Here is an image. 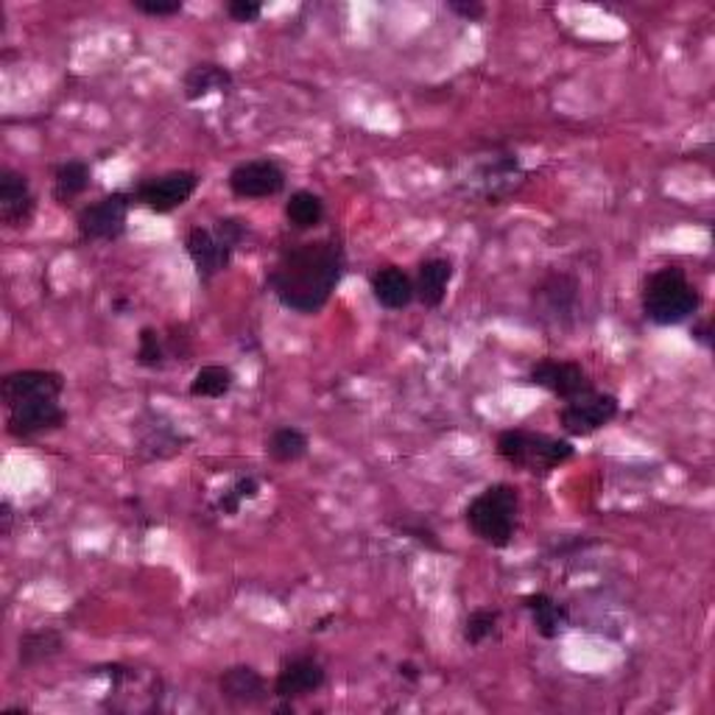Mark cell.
<instances>
[{
	"label": "cell",
	"mask_w": 715,
	"mask_h": 715,
	"mask_svg": "<svg viewBox=\"0 0 715 715\" xmlns=\"http://www.w3.org/2000/svg\"><path fill=\"white\" fill-rule=\"evenodd\" d=\"M372 297L381 308L386 310H403L414 302V280L399 266H383L377 268L370 280Z\"/></svg>",
	"instance_id": "obj_19"
},
{
	"label": "cell",
	"mask_w": 715,
	"mask_h": 715,
	"mask_svg": "<svg viewBox=\"0 0 715 715\" xmlns=\"http://www.w3.org/2000/svg\"><path fill=\"white\" fill-rule=\"evenodd\" d=\"M199 188L196 171H168L162 177L146 179L135 191V202L143 204L146 210L157 215H166L179 210L182 204L191 202V196Z\"/></svg>",
	"instance_id": "obj_9"
},
{
	"label": "cell",
	"mask_w": 715,
	"mask_h": 715,
	"mask_svg": "<svg viewBox=\"0 0 715 715\" xmlns=\"http://www.w3.org/2000/svg\"><path fill=\"white\" fill-rule=\"evenodd\" d=\"M523 177L525 171L517 154H495L478 162L476 171L470 173V185L489 204H501L523 185Z\"/></svg>",
	"instance_id": "obj_10"
},
{
	"label": "cell",
	"mask_w": 715,
	"mask_h": 715,
	"mask_svg": "<svg viewBox=\"0 0 715 715\" xmlns=\"http://www.w3.org/2000/svg\"><path fill=\"white\" fill-rule=\"evenodd\" d=\"M131 9L146 18H173L185 9L182 0H131Z\"/></svg>",
	"instance_id": "obj_31"
},
{
	"label": "cell",
	"mask_w": 715,
	"mask_h": 715,
	"mask_svg": "<svg viewBox=\"0 0 715 715\" xmlns=\"http://www.w3.org/2000/svg\"><path fill=\"white\" fill-rule=\"evenodd\" d=\"M620 412V403L615 394L601 392H587L581 397L567 399L559 412V423L565 428V434L570 436H593L596 430L607 428Z\"/></svg>",
	"instance_id": "obj_8"
},
{
	"label": "cell",
	"mask_w": 715,
	"mask_h": 715,
	"mask_svg": "<svg viewBox=\"0 0 715 715\" xmlns=\"http://www.w3.org/2000/svg\"><path fill=\"white\" fill-rule=\"evenodd\" d=\"M498 623H501V612H498V609H476V612H470V618L465 620V643H487L489 638H495L498 634Z\"/></svg>",
	"instance_id": "obj_29"
},
{
	"label": "cell",
	"mask_w": 715,
	"mask_h": 715,
	"mask_svg": "<svg viewBox=\"0 0 715 715\" xmlns=\"http://www.w3.org/2000/svg\"><path fill=\"white\" fill-rule=\"evenodd\" d=\"M185 436L182 434H177V430H173V425L171 423H151L149 428L143 430V434H140V439H138V453L143 456V459H149V461H154V459H171V456H177V453H182V450H185Z\"/></svg>",
	"instance_id": "obj_23"
},
{
	"label": "cell",
	"mask_w": 715,
	"mask_h": 715,
	"mask_svg": "<svg viewBox=\"0 0 715 715\" xmlns=\"http://www.w3.org/2000/svg\"><path fill=\"white\" fill-rule=\"evenodd\" d=\"M573 453H576V447L570 441L548 434L512 428L498 436V456L525 472H551L570 461Z\"/></svg>",
	"instance_id": "obj_4"
},
{
	"label": "cell",
	"mask_w": 715,
	"mask_h": 715,
	"mask_svg": "<svg viewBox=\"0 0 715 715\" xmlns=\"http://www.w3.org/2000/svg\"><path fill=\"white\" fill-rule=\"evenodd\" d=\"M93 179V168L82 160H67L56 166L54 171V199L60 204L73 202V199L84 196Z\"/></svg>",
	"instance_id": "obj_25"
},
{
	"label": "cell",
	"mask_w": 715,
	"mask_h": 715,
	"mask_svg": "<svg viewBox=\"0 0 715 715\" xmlns=\"http://www.w3.org/2000/svg\"><path fill=\"white\" fill-rule=\"evenodd\" d=\"M693 341H698L702 346H713V333H709V324H693Z\"/></svg>",
	"instance_id": "obj_38"
},
{
	"label": "cell",
	"mask_w": 715,
	"mask_h": 715,
	"mask_svg": "<svg viewBox=\"0 0 715 715\" xmlns=\"http://www.w3.org/2000/svg\"><path fill=\"white\" fill-rule=\"evenodd\" d=\"M168 350H166V335L154 328L140 330V344H138V364L146 370H160L166 364Z\"/></svg>",
	"instance_id": "obj_30"
},
{
	"label": "cell",
	"mask_w": 715,
	"mask_h": 715,
	"mask_svg": "<svg viewBox=\"0 0 715 715\" xmlns=\"http://www.w3.org/2000/svg\"><path fill=\"white\" fill-rule=\"evenodd\" d=\"M135 196L129 193H109V196L98 199V202L82 207L76 218V227L82 241L89 244H109L118 241L126 233V221H129V207Z\"/></svg>",
	"instance_id": "obj_5"
},
{
	"label": "cell",
	"mask_w": 715,
	"mask_h": 715,
	"mask_svg": "<svg viewBox=\"0 0 715 715\" xmlns=\"http://www.w3.org/2000/svg\"><path fill=\"white\" fill-rule=\"evenodd\" d=\"M233 386H235V372L230 370V366L210 364V366H202V370L193 375L191 394L202 399H221L233 392Z\"/></svg>",
	"instance_id": "obj_28"
},
{
	"label": "cell",
	"mask_w": 715,
	"mask_h": 715,
	"mask_svg": "<svg viewBox=\"0 0 715 715\" xmlns=\"http://www.w3.org/2000/svg\"><path fill=\"white\" fill-rule=\"evenodd\" d=\"M67 423V412L60 397L25 399L7 408V430L14 439H34V436L60 430Z\"/></svg>",
	"instance_id": "obj_11"
},
{
	"label": "cell",
	"mask_w": 715,
	"mask_h": 715,
	"mask_svg": "<svg viewBox=\"0 0 715 715\" xmlns=\"http://www.w3.org/2000/svg\"><path fill=\"white\" fill-rule=\"evenodd\" d=\"M218 691L227 702L255 707L268 698V685L252 665H233L218 676Z\"/></svg>",
	"instance_id": "obj_18"
},
{
	"label": "cell",
	"mask_w": 715,
	"mask_h": 715,
	"mask_svg": "<svg viewBox=\"0 0 715 715\" xmlns=\"http://www.w3.org/2000/svg\"><path fill=\"white\" fill-rule=\"evenodd\" d=\"M324 682H328V674H324L322 662L313 660V657H294V660L282 662L280 674L275 680V696L282 702H294V698L322 691Z\"/></svg>",
	"instance_id": "obj_17"
},
{
	"label": "cell",
	"mask_w": 715,
	"mask_h": 715,
	"mask_svg": "<svg viewBox=\"0 0 715 715\" xmlns=\"http://www.w3.org/2000/svg\"><path fill=\"white\" fill-rule=\"evenodd\" d=\"M185 252L202 282H210L215 275L227 271L235 249L215 235L213 227H193L185 238Z\"/></svg>",
	"instance_id": "obj_14"
},
{
	"label": "cell",
	"mask_w": 715,
	"mask_h": 715,
	"mask_svg": "<svg viewBox=\"0 0 715 715\" xmlns=\"http://www.w3.org/2000/svg\"><path fill=\"white\" fill-rule=\"evenodd\" d=\"M109 676V707L124 713H149L160 707V680L143 674L138 668L107 665Z\"/></svg>",
	"instance_id": "obj_6"
},
{
	"label": "cell",
	"mask_w": 715,
	"mask_h": 715,
	"mask_svg": "<svg viewBox=\"0 0 715 715\" xmlns=\"http://www.w3.org/2000/svg\"><path fill=\"white\" fill-rule=\"evenodd\" d=\"M233 489L238 492L241 501H255V498L260 495V483H257V478L252 476H241L238 481L233 483Z\"/></svg>",
	"instance_id": "obj_36"
},
{
	"label": "cell",
	"mask_w": 715,
	"mask_h": 715,
	"mask_svg": "<svg viewBox=\"0 0 715 715\" xmlns=\"http://www.w3.org/2000/svg\"><path fill=\"white\" fill-rule=\"evenodd\" d=\"M233 82L235 78L230 67L215 65V62H199L182 78V89H185L188 102H204L213 93H230Z\"/></svg>",
	"instance_id": "obj_22"
},
{
	"label": "cell",
	"mask_w": 715,
	"mask_h": 715,
	"mask_svg": "<svg viewBox=\"0 0 715 715\" xmlns=\"http://www.w3.org/2000/svg\"><path fill=\"white\" fill-rule=\"evenodd\" d=\"M399 529L406 531V534H412L414 540H417V543L428 545V548L441 551L439 540H436V534H434V531H430V529H423V525H399Z\"/></svg>",
	"instance_id": "obj_37"
},
{
	"label": "cell",
	"mask_w": 715,
	"mask_h": 715,
	"mask_svg": "<svg viewBox=\"0 0 715 715\" xmlns=\"http://www.w3.org/2000/svg\"><path fill=\"white\" fill-rule=\"evenodd\" d=\"M166 350H168V357H182L185 361V355L191 352V344H188V335H182V330L173 328L171 335H166Z\"/></svg>",
	"instance_id": "obj_34"
},
{
	"label": "cell",
	"mask_w": 715,
	"mask_h": 715,
	"mask_svg": "<svg viewBox=\"0 0 715 715\" xmlns=\"http://www.w3.org/2000/svg\"><path fill=\"white\" fill-rule=\"evenodd\" d=\"M310 439L308 434H302L299 428H277L275 434L268 436L266 441V453L277 461V465H294V461L302 459L308 453Z\"/></svg>",
	"instance_id": "obj_27"
},
{
	"label": "cell",
	"mask_w": 715,
	"mask_h": 715,
	"mask_svg": "<svg viewBox=\"0 0 715 715\" xmlns=\"http://www.w3.org/2000/svg\"><path fill=\"white\" fill-rule=\"evenodd\" d=\"M640 302H643V313L651 324L676 328V324L696 317L698 308H702V294L687 280L685 268L662 266L654 275L645 277Z\"/></svg>",
	"instance_id": "obj_2"
},
{
	"label": "cell",
	"mask_w": 715,
	"mask_h": 715,
	"mask_svg": "<svg viewBox=\"0 0 715 715\" xmlns=\"http://www.w3.org/2000/svg\"><path fill=\"white\" fill-rule=\"evenodd\" d=\"M286 218L294 230H313L324 221V202L313 191H297L286 202Z\"/></svg>",
	"instance_id": "obj_26"
},
{
	"label": "cell",
	"mask_w": 715,
	"mask_h": 715,
	"mask_svg": "<svg viewBox=\"0 0 715 715\" xmlns=\"http://www.w3.org/2000/svg\"><path fill=\"white\" fill-rule=\"evenodd\" d=\"M3 406H18L25 399L62 397L65 392V377L54 370H20L3 377Z\"/></svg>",
	"instance_id": "obj_16"
},
{
	"label": "cell",
	"mask_w": 715,
	"mask_h": 715,
	"mask_svg": "<svg viewBox=\"0 0 715 715\" xmlns=\"http://www.w3.org/2000/svg\"><path fill=\"white\" fill-rule=\"evenodd\" d=\"M536 319L551 330H567L576 322L578 282L570 275H551L534 288Z\"/></svg>",
	"instance_id": "obj_7"
},
{
	"label": "cell",
	"mask_w": 715,
	"mask_h": 715,
	"mask_svg": "<svg viewBox=\"0 0 715 715\" xmlns=\"http://www.w3.org/2000/svg\"><path fill=\"white\" fill-rule=\"evenodd\" d=\"M523 607L531 612L534 629L540 632V638L556 640L559 634L567 632L570 626V615H567L565 604H559L556 598H551L548 593H531L523 598Z\"/></svg>",
	"instance_id": "obj_21"
},
{
	"label": "cell",
	"mask_w": 715,
	"mask_h": 715,
	"mask_svg": "<svg viewBox=\"0 0 715 715\" xmlns=\"http://www.w3.org/2000/svg\"><path fill=\"white\" fill-rule=\"evenodd\" d=\"M34 207L36 202L29 177L14 171V168H3L0 171V221H3V227H29L31 218H34Z\"/></svg>",
	"instance_id": "obj_15"
},
{
	"label": "cell",
	"mask_w": 715,
	"mask_h": 715,
	"mask_svg": "<svg viewBox=\"0 0 715 715\" xmlns=\"http://www.w3.org/2000/svg\"><path fill=\"white\" fill-rule=\"evenodd\" d=\"M65 649V638L56 629H36V632H25L20 638V665H42V662L54 660Z\"/></svg>",
	"instance_id": "obj_24"
},
{
	"label": "cell",
	"mask_w": 715,
	"mask_h": 715,
	"mask_svg": "<svg viewBox=\"0 0 715 715\" xmlns=\"http://www.w3.org/2000/svg\"><path fill=\"white\" fill-rule=\"evenodd\" d=\"M529 383L545 388V392L565 399V403L593 392V381L585 372V366L576 364V361H559V357H543V361H536L529 372Z\"/></svg>",
	"instance_id": "obj_12"
},
{
	"label": "cell",
	"mask_w": 715,
	"mask_h": 715,
	"mask_svg": "<svg viewBox=\"0 0 715 715\" xmlns=\"http://www.w3.org/2000/svg\"><path fill=\"white\" fill-rule=\"evenodd\" d=\"M346 257L339 241H308L282 252L268 275V288L282 308L313 317L330 302L344 277Z\"/></svg>",
	"instance_id": "obj_1"
},
{
	"label": "cell",
	"mask_w": 715,
	"mask_h": 715,
	"mask_svg": "<svg viewBox=\"0 0 715 715\" xmlns=\"http://www.w3.org/2000/svg\"><path fill=\"white\" fill-rule=\"evenodd\" d=\"M453 275L456 268L450 257H430V260H425L419 266L417 282H414V294H417L419 302L430 310L439 308L447 297V288L453 282Z\"/></svg>",
	"instance_id": "obj_20"
},
{
	"label": "cell",
	"mask_w": 715,
	"mask_h": 715,
	"mask_svg": "<svg viewBox=\"0 0 715 715\" xmlns=\"http://www.w3.org/2000/svg\"><path fill=\"white\" fill-rule=\"evenodd\" d=\"M241 503H244V501L238 498V492H235L233 487H227L218 495V501H215V509H218L221 514H227V517H235V514L241 512Z\"/></svg>",
	"instance_id": "obj_35"
},
{
	"label": "cell",
	"mask_w": 715,
	"mask_h": 715,
	"mask_svg": "<svg viewBox=\"0 0 715 715\" xmlns=\"http://www.w3.org/2000/svg\"><path fill=\"white\" fill-rule=\"evenodd\" d=\"M0 517H3V534H9V529H12V506H9V501H3V506H0Z\"/></svg>",
	"instance_id": "obj_40"
},
{
	"label": "cell",
	"mask_w": 715,
	"mask_h": 715,
	"mask_svg": "<svg viewBox=\"0 0 715 715\" xmlns=\"http://www.w3.org/2000/svg\"><path fill=\"white\" fill-rule=\"evenodd\" d=\"M397 674L408 682H419V668L414 662H399Z\"/></svg>",
	"instance_id": "obj_39"
},
{
	"label": "cell",
	"mask_w": 715,
	"mask_h": 715,
	"mask_svg": "<svg viewBox=\"0 0 715 715\" xmlns=\"http://www.w3.org/2000/svg\"><path fill=\"white\" fill-rule=\"evenodd\" d=\"M520 495L512 483H492L478 492L467 506L465 517L472 534L492 548H509L517 531Z\"/></svg>",
	"instance_id": "obj_3"
},
{
	"label": "cell",
	"mask_w": 715,
	"mask_h": 715,
	"mask_svg": "<svg viewBox=\"0 0 715 715\" xmlns=\"http://www.w3.org/2000/svg\"><path fill=\"white\" fill-rule=\"evenodd\" d=\"M227 14L235 23H255V20H260L263 7L257 0H230Z\"/></svg>",
	"instance_id": "obj_33"
},
{
	"label": "cell",
	"mask_w": 715,
	"mask_h": 715,
	"mask_svg": "<svg viewBox=\"0 0 715 715\" xmlns=\"http://www.w3.org/2000/svg\"><path fill=\"white\" fill-rule=\"evenodd\" d=\"M286 188V171L275 160H246L230 171V191L238 199H268Z\"/></svg>",
	"instance_id": "obj_13"
},
{
	"label": "cell",
	"mask_w": 715,
	"mask_h": 715,
	"mask_svg": "<svg viewBox=\"0 0 715 715\" xmlns=\"http://www.w3.org/2000/svg\"><path fill=\"white\" fill-rule=\"evenodd\" d=\"M445 9L450 14H456V18L465 20V23H478V20H483V14H487V7L478 3V0H447Z\"/></svg>",
	"instance_id": "obj_32"
}]
</instances>
